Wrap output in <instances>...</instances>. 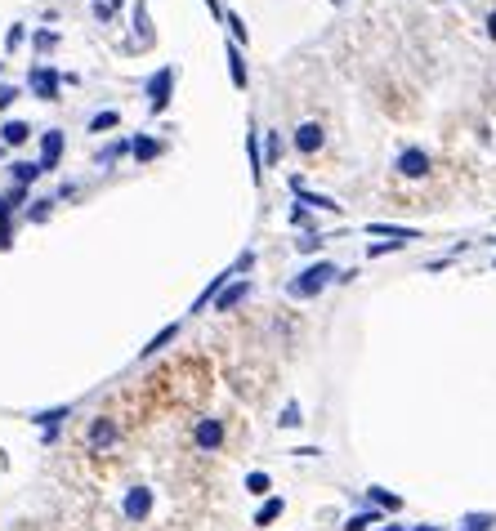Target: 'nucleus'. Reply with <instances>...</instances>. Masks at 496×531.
Here are the masks:
<instances>
[{
	"label": "nucleus",
	"mask_w": 496,
	"mask_h": 531,
	"mask_svg": "<svg viewBox=\"0 0 496 531\" xmlns=\"http://www.w3.org/2000/svg\"><path fill=\"white\" fill-rule=\"evenodd\" d=\"M340 273H345V268H336L331 259H318V264H309L304 273H295L291 282H286V295L291 299H318L327 286L340 282Z\"/></svg>",
	"instance_id": "1"
},
{
	"label": "nucleus",
	"mask_w": 496,
	"mask_h": 531,
	"mask_svg": "<svg viewBox=\"0 0 496 531\" xmlns=\"http://www.w3.org/2000/svg\"><path fill=\"white\" fill-rule=\"evenodd\" d=\"M121 442V424L112 420V415H94L90 429H85V447L94 451V456H103V451H112Z\"/></svg>",
	"instance_id": "2"
},
{
	"label": "nucleus",
	"mask_w": 496,
	"mask_h": 531,
	"mask_svg": "<svg viewBox=\"0 0 496 531\" xmlns=\"http://www.w3.org/2000/svg\"><path fill=\"white\" fill-rule=\"evenodd\" d=\"M152 505H157V491H152V487H130L126 496H121V518H126V523H148Z\"/></svg>",
	"instance_id": "3"
},
{
	"label": "nucleus",
	"mask_w": 496,
	"mask_h": 531,
	"mask_svg": "<svg viewBox=\"0 0 496 531\" xmlns=\"http://www.w3.org/2000/svg\"><path fill=\"white\" fill-rule=\"evenodd\" d=\"M224 420H215V415H206V420H197L193 424V447L197 451H219L224 447Z\"/></svg>",
	"instance_id": "4"
},
{
	"label": "nucleus",
	"mask_w": 496,
	"mask_h": 531,
	"mask_svg": "<svg viewBox=\"0 0 496 531\" xmlns=\"http://www.w3.org/2000/svg\"><path fill=\"white\" fill-rule=\"evenodd\" d=\"M170 90H175V67H161L157 76H148V108L166 112L170 108Z\"/></svg>",
	"instance_id": "5"
},
{
	"label": "nucleus",
	"mask_w": 496,
	"mask_h": 531,
	"mask_svg": "<svg viewBox=\"0 0 496 531\" xmlns=\"http://www.w3.org/2000/svg\"><path fill=\"white\" fill-rule=\"evenodd\" d=\"M59 85H63V76L54 72V67H32V76H27V90H32L36 99H45V103L59 99Z\"/></svg>",
	"instance_id": "6"
},
{
	"label": "nucleus",
	"mask_w": 496,
	"mask_h": 531,
	"mask_svg": "<svg viewBox=\"0 0 496 531\" xmlns=\"http://www.w3.org/2000/svg\"><path fill=\"white\" fill-rule=\"evenodd\" d=\"M394 170L403 179H425L429 175V152L425 148H403V152H398V161H394Z\"/></svg>",
	"instance_id": "7"
},
{
	"label": "nucleus",
	"mask_w": 496,
	"mask_h": 531,
	"mask_svg": "<svg viewBox=\"0 0 496 531\" xmlns=\"http://www.w3.org/2000/svg\"><path fill=\"white\" fill-rule=\"evenodd\" d=\"M291 143L300 157H313V152H322V143H327V130H322V121H304Z\"/></svg>",
	"instance_id": "8"
},
{
	"label": "nucleus",
	"mask_w": 496,
	"mask_h": 531,
	"mask_svg": "<svg viewBox=\"0 0 496 531\" xmlns=\"http://www.w3.org/2000/svg\"><path fill=\"white\" fill-rule=\"evenodd\" d=\"M251 291H255V286L246 282V277H237V282H228L224 291L215 295V313H233V308H242L246 299H251Z\"/></svg>",
	"instance_id": "9"
},
{
	"label": "nucleus",
	"mask_w": 496,
	"mask_h": 531,
	"mask_svg": "<svg viewBox=\"0 0 496 531\" xmlns=\"http://www.w3.org/2000/svg\"><path fill=\"white\" fill-rule=\"evenodd\" d=\"M291 192H295V206H304V210H340L331 197H322V192H309V188H304V179H291Z\"/></svg>",
	"instance_id": "10"
},
{
	"label": "nucleus",
	"mask_w": 496,
	"mask_h": 531,
	"mask_svg": "<svg viewBox=\"0 0 496 531\" xmlns=\"http://www.w3.org/2000/svg\"><path fill=\"white\" fill-rule=\"evenodd\" d=\"M63 161V130H50L41 139V170H54Z\"/></svg>",
	"instance_id": "11"
},
{
	"label": "nucleus",
	"mask_w": 496,
	"mask_h": 531,
	"mask_svg": "<svg viewBox=\"0 0 496 531\" xmlns=\"http://www.w3.org/2000/svg\"><path fill=\"white\" fill-rule=\"evenodd\" d=\"M367 505L371 509H380V514H398V509H403V496H394V491H385V487H367Z\"/></svg>",
	"instance_id": "12"
},
{
	"label": "nucleus",
	"mask_w": 496,
	"mask_h": 531,
	"mask_svg": "<svg viewBox=\"0 0 496 531\" xmlns=\"http://www.w3.org/2000/svg\"><path fill=\"white\" fill-rule=\"evenodd\" d=\"M45 170H41V161H14L9 166V179H14V188H27V183H36Z\"/></svg>",
	"instance_id": "13"
},
{
	"label": "nucleus",
	"mask_w": 496,
	"mask_h": 531,
	"mask_svg": "<svg viewBox=\"0 0 496 531\" xmlns=\"http://www.w3.org/2000/svg\"><path fill=\"white\" fill-rule=\"evenodd\" d=\"M170 340H179V322H170V326H161V331L157 335H152V340L148 344H143V349H139V357H157L161 349H166V344Z\"/></svg>",
	"instance_id": "14"
},
{
	"label": "nucleus",
	"mask_w": 496,
	"mask_h": 531,
	"mask_svg": "<svg viewBox=\"0 0 496 531\" xmlns=\"http://www.w3.org/2000/svg\"><path fill=\"white\" fill-rule=\"evenodd\" d=\"M246 157H251V175H255V183L264 179V152H260V130H246Z\"/></svg>",
	"instance_id": "15"
},
{
	"label": "nucleus",
	"mask_w": 496,
	"mask_h": 531,
	"mask_svg": "<svg viewBox=\"0 0 496 531\" xmlns=\"http://www.w3.org/2000/svg\"><path fill=\"white\" fill-rule=\"evenodd\" d=\"M282 514H286V500H282V496H269L260 509H255V527H269V523H278Z\"/></svg>",
	"instance_id": "16"
},
{
	"label": "nucleus",
	"mask_w": 496,
	"mask_h": 531,
	"mask_svg": "<svg viewBox=\"0 0 496 531\" xmlns=\"http://www.w3.org/2000/svg\"><path fill=\"white\" fill-rule=\"evenodd\" d=\"M367 233L389 237V241H403V246H407V241H416V237H421V233H416V228H403V224H371Z\"/></svg>",
	"instance_id": "17"
},
{
	"label": "nucleus",
	"mask_w": 496,
	"mask_h": 531,
	"mask_svg": "<svg viewBox=\"0 0 496 531\" xmlns=\"http://www.w3.org/2000/svg\"><path fill=\"white\" fill-rule=\"evenodd\" d=\"M130 157H135V161H157L161 157V143L148 139V134H139V139L130 143Z\"/></svg>",
	"instance_id": "18"
},
{
	"label": "nucleus",
	"mask_w": 496,
	"mask_h": 531,
	"mask_svg": "<svg viewBox=\"0 0 496 531\" xmlns=\"http://www.w3.org/2000/svg\"><path fill=\"white\" fill-rule=\"evenodd\" d=\"M0 139H5L9 148H18V143L32 139V130H27V121H5V125H0Z\"/></svg>",
	"instance_id": "19"
},
{
	"label": "nucleus",
	"mask_w": 496,
	"mask_h": 531,
	"mask_svg": "<svg viewBox=\"0 0 496 531\" xmlns=\"http://www.w3.org/2000/svg\"><path fill=\"white\" fill-rule=\"evenodd\" d=\"M228 76H233L237 90H246V63H242V50H237V45H228Z\"/></svg>",
	"instance_id": "20"
},
{
	"label": "nucleus",
	"mask_w": 496,
	"mask_h": 531,
	"mask_svg": "<svg viewBox=\"0 0 496 531\" xmlns=\"http://www.w3.org/2000/svg\"><path fill=\"white\" fill-rule=\"evenodd\" d=\"M380 523V509H362V514H349L345 518V531H371Z\"/></svg>",
	"instance_id": "21"
},
{
	"label": "nucleus",
	"mask_w": 496,
	"mask_h": 531,
	"mask_svg": "<svg viewBox=\"0 0 496 531\" xmlns=\"http://www.w3.org/2000/svg\"><path fill=\"white\" fill-rule=\"evenodd\" d=\"M246 491H251V496H269V491H273V478H269L264 469L246 473Z\"/></svg>",
	"instance_id": "22"
},
{
	"label": "nucleus",
	"mask_w": 496,
	"mask_h": 531,
	"mask_svg": "<svg viewBox=\"0 0 496 531\" xmlns=\"http://www.w3.org/2000/svg\"><path fill=\"white\" fill-rule=\"evenodd\" d=\"M492 527H496V514H483V509L461 518V531H492Z\"/></svg>",
	"instance_id": "23"
},
{
	"label": "nucleus",
	"mask_w": 496,
	"mask_h": 531,
	"mask_svg": "<svg viewBox=\"0 0 496 531\" xmlns=\"http://www.w3.org/2000/svg\"><path fill=\"white\" fill-rule=\"evenodd\" d=\"M130 152V139H117V143H108V148L99 152V166H112V161H121Z\"/></svg>",
	"instance_id": "24"
},
{
	"label": "nucleus",
	"mask_w": 496,
	"mask_h": 531,
	"mask_svg": "<svg viewBox=\"0 0 496 531\" xmlns=\"http://www.w3.org/2000/svg\"><path fill=\"white\" fill-rule=\"evenodd\" d=\"M264 139H269V143H264V166H278V157H282V134L269 130Z\"/></svg>",
	"instance_id": "25"
},
{
	"label": "nucleus",
	"mask_w": 496,
	"mask_h": 531,
	"mask_svg": "<svg viewBox=\"0 0 496 531\" xmlns=\"http://www.w3.org/2000/svg\"><path fill=\"white\" fill-rule=\"evenodd\" d=\"M278 424H282V429H300V424H304L300 402H286V407H282V415H278Z\"/></svg>",
	"instance_id": "26"
},
{
	"label": "nucleus",
	"mask_w": 496,
	"mask_h": 531,
	"mask_svg": "<svg viewBox=\"0 0 496 531\" xmlns=\"http://www.w3.org/2000/svg\"><path fill=\"white\" fill-rule=\"evenodd\" d=\"M50 206H54V197L32 201V210H27V219H32V224H45V219H50Z\"/></svg>",
	"instance_id": "27"
},
{
	"label": "nucleus",
	"mask_w": 496,
	"mask_h": 531,
	"mask_svg": "<svg viewBox=\"0 0 496 531\" xmlns=\"http://www.w3.org/2000/svg\"><path fill=\"white\" fill-rule=\"evenodd\" d=\"M117 121H121V117H117V112H99V117H94V121H90V134H103V130H117Z\"/></svg>",
	"instance_id": "28"
},
{
	"label": "nucleus",
	"mask_w": 496,
	"mask_h": 531,
	"mask_svg": "<svg viewBox=\"0 0 496 531\" xmlns=\"http://www.w3.org/2000/svg\"><path fill=\"white\" fill-rule=\"evenodd\" d=\"M224 23L233 27V45H242V41H246V23H242V18H237L233 9H228V14H224Z\"/></svg>",
	"instance_id": "29"
},
{
	"label": "nucleus",
	"mask_w": 496,
	"mask_h": 531,
	"mask_svg": "<svg viewBox=\"0 0 496 531\" xmlns=\"http://www.w3.org/2000/svg\"><path fill=\"white\" fill-rule=\"evenodd\" d=\"M117 9H121V0H94V14L108 23V18H117Z\"/></svg>",
	"instance_id": "30"
},
{
	"label": "nucleus",
	"mask_w": 496,
	"mask_h": 531,
	"mask_svg": "<svg viewBox=\"0 0 496 531\" xmlns=\"http://www.w3.org/2000/svg\"><path fill=\"white\" fill-rule=\"evenodd\" d=\"M322 241H327V237H322V233H309V237H300V241H295V246H300L304 255H313V250H318Z\"/></svg>",
	"instance_id": "31"
},
{
	"label": "nucleus",
	"mask_w": 496,
	"mask_h": 531,
	"mask_svg": "<svg viewBox=\"0 0 496 531\" xmlns=\"http://www.w3.org/2000/svg\"><path fill=\"white\" fill-rule=\"evenodd\" d=\"M23 23H14V27H9V36H5V45H9V50H18V45H23Z\"/></svg>",
	"instance_id": "32"
},
{
	"label": "nucleus",
	"mask_w": 496,
	"mask_h": 531,
	"mask_svg": "<svg viewBox=\"0 0 496 531\" xmlns=\"http://www.w3.org/2000/svg\"><path fill=\"white\" fill-rule=\"evenodd\" d=\"M54 45H59V36H54V32H36V50H54Z\"/></svg>",
	"instance_id": "33"
},
{
	"label": "nucleus",
	"mask_w": 496,
	"mask_h": 531,
	"mask_svg": "<svg viewBox=\"0 0 496 531\" xmlns=\"http://www.w3.org/2000/svg\"><path fill=\"white\" fill-rule=\"evenodd\" d=\"M251 268H255V255H251V250H246V255H237L233 273H251Z\"/></svg>",
	"instance_id": "34"
},
{
	"label": "nucleus",
	"mask_w": 496,
	"mask_h": 531,
	"mask_svg": "<svg viewBox=\"0 0 496 531\" xmlns=\"http://www.w3.org/2000/svg\"><path fill=\"white\" fill-rule=\"evenodd\" d=\"M14 99H18V90H14V85H0V112H5Z\"/></svg>",
	"instance_id": "35"
},
{
	"label": "nucleus",
	"mask_w": 496,
	"mask_h": 531,
	"mask_svg": "<svg viewBox=\"0 0 496 531\" xmlns=\"http://www.w3.org/2000/svg\"><path fill=\"white\" fill-rule=\"evenodd\" d=\"M488 36H492V41H496V9H492V14H488Z\"/></svg>",
	"instance_id": "36"
},
{
	"label": "nucleus",
	"mask_w": 496,
	"mask_h": 531,
	"mask_svg": "<svg viewBox=\"0 0 496 531\" xmlns=\"http://www.w3.org/2000/svg\"><path fill=\"white\" fill-rule=\"evenodd\" d=\"M206 5H211V14H215V18H224V9H219V0H206Z\"/></svg>",
	"instance_id": "37"
},
{
	"label": "nucleus",
	"mask_w": 496,
	"mask_h": 531,
	"mask_svg": "<svg viewBox=\"0 0 496 531\" xmlns=\"http://www.w3.org/2000/svg\"><path fill=\"white\" fill-rule=\"evenodd\" d=\"M376 531H407V527H398V523H389V527H376Z\"/></svg>",
	"instance_id": "38"
},
{
	"label": "nucleus",
	"mask_w": 496,
	"mask_h": 531,
	"mask_svg": "<svg viewBox=\"0 0 496 531\" xmlns=\"http://www.w3.org/2000/svg\"><path fill=\"white\" fill-rule=\"evenodd\" d=\"M407 531H438V527H407Z\"/></svg>",
	"instance_id": "39"
}]
</instances>
